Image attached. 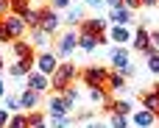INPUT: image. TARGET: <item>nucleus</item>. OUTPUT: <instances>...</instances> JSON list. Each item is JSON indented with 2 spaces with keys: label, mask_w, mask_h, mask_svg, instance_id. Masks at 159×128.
Masks as SVG:
<instances>
[{
  "label": "nucleus",
  "mask_w": 159,
  "mask_h": 128,
  "mask_svg": "<svg viewBox=\"0 0 159 128\" xmlns=\"http://www.w3.org/2000/svg\"><path fill=\"white\" fill-rule=\"evenodd\" d=\"M36 103H39V92H34V89H22V95H20V109H28V112H34L36 109Z\"/></svg>",
  "instance_id": "obj_12"
},
{
  "label": "nucleus",
  "mask_w": 159,
  "mask_h": 128,
  "mask_svg": "<svg viewBox=\"0 0 159 128\" xmlns=\"http://www.w3.org/2000/svg\"><path fill=\"white\" fill-rule=\"evenodd\" d=\"M36 70L39 73H45V75H53V70L59 67V59H56V53H50V50H45V53H39L36 56Z\"/></svg>",
  "instance_id": "obj_6"
},
{
  "label": "nucleus",
  "mask_w": 159,
  "mask_h": 128,
  "mask_svg": "<svg viewBox=\"0 0 159 128\" xmlns=\"http://www.w3.org/2000/svg\"><path fill=\"white\" fill-rule=\"evenodd\" d=\"M101 42H103V36H101V33H92V31H87V28L81 25V33H78V45H81L87 53H92V50H95Z\"/></svg>",
  "instance_id": "obj_7"
},
{
  "label": "nucleus",
  "mask_w": 159,
  "mask_h": 128,
  "mask_svg": "<svg viewBox=\"0 0 159 128\" xmlns=\"http://www.w3.org/2000/svg\"><path fill=\"white\" fill-rule=\"evenodd\" d=\"M50 128H73L70 114H67V117H50Z\"/></svg>",
  "instance_id": "obj_27"
},
{
  "label": "nucleus",
  "mask_w": 159,
  "mask_h": 128,
  "mask_svg": "<svg viewBox=\"0 0 159 128\" xmlns=\"http://www.w3.org/2000/svg\"><path fill=\"white\" fill-rule=\"evenodd\" d=\"M157 126H159V112H157Z\"/></svg>",
  "instance_id": "obj_44"
},
{
  "label": "nucleus",
  "mask_w": 159,
  "mask_h": 128,
  "mask_svg": "<svg viewBox=\"0 0 159 128\" xmlns=\"http://www.w3.org/2000/svg\"><path fill=\"white\" fill-rule=\"evenodd\" d=\"M34 61H36L34 56H31V59H17V61L8 67V75H14V78H22V75H28V73L34 70Z\"/></svg>",
  "instance_id": "obj_10"
},
{
  "label": "nucleus",
  "mask_w": 159,
  "mask_h": 128,
  "mask_svg": "<svg viewBox=\"0 0 159 128\" xmlns=\"http://www.w3.org/2000/svg\"><path fill=\"white\" fill-rule=\"evenodd\" d=\"M81 78H84V84L87 86H106V78H109V73L103 70V67H98V64H92V67H87L84 73H81Z\"/></svg>",
  "instance_id": "obj_3"
},
{
  "label": "nucleus",
  "mask_w": 159,
  "mask_h": 128,
  "mask_svg": "<svg viewBox=\"0 0 159 128\" xmlns=\"http://www.w3.org/2000/svg\"><path fill=\"white\" fill-rule=\"evenodd\" d=\"M106 3H109L112 8H117V6H123V0H106Z\"/></svg>",
  "instance_id": "obj_39"
},
{
  "label": "nucleus",
  "mask_w": 159,
  "mask_h": 128,
  "mask_svg": "<svg viewBox=\"0 0 159 128\" xmlns=\"http://www.w3.org/2000/svg\"><path fill=\"white\" fill-rule=\"evenodd\" d=\"M61 98H64L70 106H75V103H78V92H75V86H73V84L64 86V89H61Z\"/></svg>",
  "instance_id": "obj_26"
},
{
  "label": "nucleus",
  "mask_w": 159,
  "mask_h": 128,
  "mask_svg": "<svg viewBox=\"0 0 159 128\" xmlns=\"http://www.w3.org/2000/svg\"><path fill=\"white\" fill-rule=\"evenodd\" d=\"M3 126H8V112L6 109H0V128Z\"/></svg>",
  "instance_id": "obj_36"
},
{
  "label": "nucleus",
  "mask_w": 159,
  "mask_h": 128,
  "mask_svg": "<svg viewBox=\"0 0 159 128\" xmlns=\"http://www.w3.org/2000/svg\"><path fill=\"white\" fill-rule=\"evenodd\" d=\"M11 11V6H8V0H0V17H6Z\"/></svg>",
  "instance_id": "obj_34"
},
{
  "label": "nucleus",
  "mask_w": 159,
  "mask_h": 128,
  "mask_svg": "<svg viewBox=\"0 0 159 128\" xmlns=\"http://www.w3.org/2000/svg\"><path fill=\"white\" fill-rule=\"evenodd\" d=\"M112 64H115V73H120V75H129L131 73V59H129V53L120 47V50H112Z\"/></svg>",
  "instance_id": "obj_8"
},
{
  "label": "nucleus",
  "mask_w": 159,
  "mask_h": 128,
  "mask_svg": "<svg viewBox=\"0 0 159 128\" xmlns=\"http://www.w3.org/2000/svg\"><path fill=\"white\" fill-rule=\"evenodd\" d=\"M75 45H78V36L70 31V33H64V36L59 39V45H56V53H59V56H70Z\"/></svg>",
  "instance_id": "obj_11"
},
{
  "label": "nucleus",
  "mask_w": 159,
  "mask_h": 128,
  "mask_svg": "<svg viewBox=\"0 0 159 128\" xmlns=\"http://www.w3.org/2000/svg\"><path fill=\"white\" fill-rule=\"evenodd\" d=\"M112 128H129V120L123 117V114H112V123H109Z\"/></svg>",
  "instance_id": "obj_30"
},
{
  "label": "nucleus",
  "mask_w": 159,
  "mask_h": 128,
  "mask_svg": "<svg viewBox=\"0 0 159 128\" xmlns=\"http://www.w3.org/2000/svg\"><path fill=\"white\" fill-rule=\"evenodd\" d=\"M140 6H143L140 0H123V8H129V11H131V8H140Z\"/></svg>",
  "instance_id": "obj_33"
},
{
  "label": "nucleus",
  "mask_w": 159,
  "mask_h": 128,
  "mask_svg": "<svg viewBox=\"0 0 159 128\" xmlns=\"http://www.w3.org/2000/svg\"><path fill=\"white\" fill-rule=\"evenodd\" d=\"M106 89H112V92H123V89H126V75L112 73V75L106 78Z\"/></svg>",
  "instance_id": "obj_17"
},
{
  "label": "nucleus",
  "mask_w": 159,
  "mask_h": 128,
  "mask_svg": "<svg viewBox=\"0 0 159 128\" xmlns=\"http://www.w3.org/2000/svg\"><path fill=\"white\" fill-rule=\"evenodd\" d=\"M73 78H75V64L64 61V64H59V67L53 70V81H50V86H53L56 92H61L64 86L73 84Z\"/></svg>",
  "instance_id": "obj_2"
},
{
  "label": "nucleus",
  "mask_w": 159,
  "mask_h": 128,
  "mask_svg": "<svg viewBox=\"0 0 159 128\" xmlns=\"http://www.w3.org/2000/svg\"><path fill=\"white\" fill-rule=\"evenodd\" d=\"M84 128H109V126H103V123H87Z\"/></svg>",
  "instance_id": "obj_38"
},
{
  "label": "nucleus",
  "mask_w": 159,
  "mask_h": 128,
  "mask_svg": "<svg viewBox=\"0 0 159 128\" xmlns=\"http://www.w3.org/2000/svg\"><path fill=\"white\" fill-rule=\"evenodd\" d=\"M36 128H48V126H45V123H42V126H36Z\"/></svg>",
  "instance_id": "obj_43"
},
{
  "label": "nucleus",
  "mask_w": 159,
  "mask_h": 128,
  "mask_svg": "<svg viewBox=\"0 0 159 128\" xmlns=\"http://www.w3.org/2000/svg\"><path fill=\"white\" fill-rule=\"evenodd\" d=\"M28 89H34V92H48L50 89V81H48V75L45 73H39V70H31L28 73Z\"/></svg>",
  "instance_id": "obj_9"
},
{
  "label": "nucleus",
  "mask_w": 159,
  "mask_h": 128,
  "mask_svg": "<svg viewBox=\"0 0 159 128\" xmlns=\"http://www.w3.org/2000/svg\"><path fill=\"white\" fill-rule=\"evenodd\" d=\"M64 22H67V25H81V22H84V11H81V8H70L67 17H64Z\"/></svg>",
  "instance_id": "obj_24"
},
{
  "label": "nucleus",
  "mask_w": 159,
  "mask_h": 128,
  "mask_svg": "<svg viewBox=\"0 0 159 128\" xmlns=\"http://www.w3.org/2000/svg\"><path fill=\"white\" fill-rule=\"evenodd\" d=\"M87 31H92V33H101L103 28H106V20L103 17H92V20H87V22H81Z\"/></svg>",
  "instance_id": "obj_20"
},
{
  "label": "nucleus",
  "mask_w": 159,
  "mask_h": 128,
  "mask_svg": "<svg viewBox=\"0 0 159 128\" xmlns=\"http://www.w3.org/2000/svg\"><path fill=\"white\" fill-rule=\"evenodd\" d=\"M31 31H34V33H31V45H36V47H45L50 33H45L42 28H31Z\"/></svg>",
  "instance_id": "obj_22"
},
{
  "label": "nucleus",
  "mask_w": 159,
  "mask_h": 128,
  "mask_svg": "<svg viewBox=\"0 0 159 128\" xmlns=\"http://www.w3.org/2000/svg\"><path fill=\"white\" fill-rule=\"evenodd\" d=\"M109 20H115L117 25H129V22H131V11L123 8V6H117V8H112V17H109Z\"/></svg>",
  "instance_id": "obj_18"
},
{
  "label": "nucleus",
  "mask_w": 159,
  "mask_h": 128,
  "mask_svg": "<svg viewBox=\"0 0 159 128\" xmlns=\"http://www.w3.org/2000/svg\"><path fill=\"white\" fill-rule=\"evenodd\" d=\"M8 128H28V117L25 114H14L8 120Z\"/></svg>",
  "instance_id": "obj_28"
},
{
  "label": "nucleus",
  "mask_w": 159,
  "mask_h": 128,
  "mask_svg": "<svg viewBox=\"0 0 159 128\" xmlns=\"http://www.w3.org/2000/svg\"><path fill=\"white\" fill-rule=\"evenodd\" d=\"M22 31H25V22L17 14H6L0 20V42H11V39L17 42L22 36Z\"/></svg>",
  "instance_id": "obj_1"
},
{
  "label": "nucleus",
  "mask_w": 159,
  "mask_h": 128,
  "mask_svg": "<svg viewBox=\"0 0 159 128\" xmlns=\"http://www.w3.org/2000/svg\"><path fill=\"white\" fill-rule=\"evenodd\" d=\"M3 95H6V84L0 81V98H3Z\"/></svg>",
  "instance_id": "obj_41"
},
{
  "label": "nucleus",
  "mask_w": 159,
  "mask_h": 128,
  "mask_svg": "<svg viewBox=\"0 0 159 128\" xmlns=\"http://www.w3.org/2000/svg\"><path fill=\"white\" fill-rule=\"evenodd\" d=\"M148 70H151L154 75H159V53H154V56H148Z\"/></svg>",
  "instance_id": "obj_31"
},
{
  "label": "nucleus",
  "mask_w": 159,
  "mask_h": 128,
  "mask_svg": "<svg viewBox=\"0 0 159 128\" xmlns=\"http://www.w3.org/2000/svg\"><path fill=\"white\" fill-rule=\"evenodd\" d=\"M143 6H159V0H140Z\"/></svg>",
  "instance_id": "obj_40"
},
{
  "label": "nucleus",
  "mask_w": 159,
  "mask_h": 128,
  "mask_svg": "<svg viewBox=\"0 0 159 128\" xmlns=\"http://www.w3.org/2000/svg\"><path fill=\"white\" fill-rule=\"evenodd\" d=\"M70 112H73V106L61 95H50V100H48V114L50 117H67Z\"/></svg>",
  "instance_id": "obj_4"
},
{
  "label": "nucleus",
  "mask_w": 159,
  "mask_h": 128,
  "mask_svg": "<svg viewBox=\"0 0 159 128\" xmlns=\"http://www.w3.org/2000/svg\"><path fill=\"white\" fill-rule=\"evenodd\" d=\"M129 39H131V33H129L126 25H115L112 28V42H129Z\"/></svg>",
  "instance_id": "obj_21"
},
{
  "label": "nucleus",
  "mask_w": 159,
  "mask_h": 128,
  "mask_svg": "<svg viewBox=\"0 0 159 128\" xmlns=\"http://www.w3.org/2000/svg\"><path fill=\"white\" fill-rule=\"evenodd\" d=\"M89 100H92V103H98V106H106V109L112 106V98L106 95V89H103V86H95V89H89Z\"/></svg>",
  "instance_id": "obj_14"
},
{
  "label": "nucleus",
  "mask_w": 159,
  "mask_h": 128,
  "mask_svg": "<svg viewBox=\"0 0 159 128\" xmlns=\"http://www.w3.org/2000/svg\"><path fill=\"white\" fill-rule=\"evenodd\" d=\"M11 50H14L17 59H31V56H34V45H31V42H22V39H17V42L11 45Z\"/></svg>",
  "instance_id": "obj_13"
},
{
  "label": "nucleus",
  "mask_w": 159,
  "mask_h": 128,
  "mask_svg": "<svg viewBox=\"0 0 159 128\" xmlns=\"http://www.w3.org/2000/svg\"><path fill=\"white\" fill-rule=\"evenodd\" d=\"M143 109H148V112H159V92H148V95H143Z\"/></svg>",
  "instance_id": "obj_19"
},
{
  "label": "nucleus",
  "mask_w": 159,
  "mask_h": 128,
  "mask_svg": "<svg viewBox=\"0 0 159 128\" xmlns=\"http://www.w3.org/2000/svg\"><path fill=\"white\" fill-rule=\"evenodd\" d=\"M59 22H61V17L56 14V8H42V17H39V28H42L45 33H56Z\"/></svg>",
  "instance_id": "obj_5"
},
{
  "label": "nucleus",
  "mask_w": 159,
  "mask_h": 128,
  "mask_svg": "<svg viewBox=\"0 0 159 128\" xmlns=\"http://www.w3.org/2000/svg\"><path fill=\"white\" fill-rule=\"evenodd\" d=\"M70 0H53V8H67Z\"/></svg>",
  "instance_id": "obj_37"
},
{
  "label": "nucleus",
  "mask_w": 159,
  "mask_h": 128,
  "mask_svg": "<svg viewBox=\"0 0 159 128\" xmlns=\"http://www.w3.org/2000/svg\"><path fill=\"white\" fill-rule=\"evenodd\" d=\"M151 45H154V50H159V31H151Z\"/></svg>",
  "instance_id": "obj_35"
},
{
  "label": "nucleus",
  "mask_w": 159,
  "mask_h": 128,
  "mask_svg": "<svg viewBox=\"0 0 159 128\" xmlns=\"http://www.w3.org/2000/svg\"><path fill=\"white\" fill-rule=\"evenodd\" d=\"M25 117H28V128H36V126H42V123H45V117H42L39 112H28Z\"/></svg>",
  "instance_id": "obj_29"
},
{
  "label": "nucleus",
  "mask_w": 159,
  "mask_h": 128,
  "mask_svg": "<svg viewBox=\"0 0 159 128\" xmlns=\"http://www.w3.org/2000/svg\"><path fill=\"white\" fill-rule=\"evenodd\" d=\"M84 3H92V6H101V0H84Z\"/></svg>",
  "instance_id": "obj_42"
},
{
  "label": "nucleus",
  "mask_w": 159,
  "mask_h": 128,
  "mask_svg": "<svg viewBox=\"0 0 159 128\" xmlns=\"http://www.w3.org/2000/svg\"><path fill=\"white\" fill-rule=\"evenodd\" d=\"M8 6H11V11L8 14H17V17H22L31 6H28V0H8Z\"/></svg>",
  "instance_id": "obj_25"
},
{
  "label": "nucleus",
  "mask_w": 159,
  "mask_h": 128,
  "mask_svg": "<svg viewBox=\"0 0 159 128\" xmlns=\"http://www.w3.org/2000/svg\"><path fill=\"white\" fill-rule=\"evenodd\" d=\"M109 112H112V114H123V117H126V114L131 112V103H129V100H112Z\"/></svg>",
  "instance_id": "obj_23"
},
{
  "label": "nucleus",
  "mask_w": 159,
  "mask_h": 128,
  "mask_svg": "<svg viewBox=\"0 0 159 128\" xmlns=\"http://www.w3.org/2000/svg\"><path fill=\"white\" fill-rule=\"evenodd\" d=\"M17 109H20V98H11L8 95L6 98V112H17Z\"/></svg>",
  "instance_id": "obj_32"
},
{
  "label": "nucleus",
  "mask_w": 159,
  "mask_h": 128,
  "mask_svg": "<svg viewBox=\"0 0 159 128\" xmlns=\"http://www.w3.org/2000/svg\"><path fill=\"white\" fill-rule=\"evenodd\" d=\"M39 17H42V8H28L20 20L25 22V28H39Z\"/></svg>",
  "instance_id": "obj_16"
},
{
  "label": "nucleus",
  "mask_w": 159,
  "mask_h": 128,
  "mask_svg": "<svg viewBox=\"0 0 159 128\" xmlns=\"http://www.w3.org/2000/svg\"><path fill=\"white\" fill-rule=\"evenodd\" d=\"M154 123H157V114L148 112V109H143V112L134 114V126H140V128H151Z\"/></svg>",
  "instance_id": "obj_15"
}]
</instances>
